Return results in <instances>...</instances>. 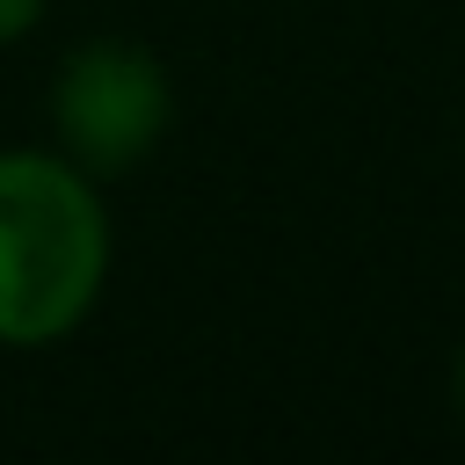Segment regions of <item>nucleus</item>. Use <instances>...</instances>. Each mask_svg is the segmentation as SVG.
Instances as JSON below:
<instances>
[{
  "instance_id": "obj_1",
  "label": "nucleus",
  "mask_w": 465,
  "mask_h": 465,
  "mask_svg": "<svg viewBox=\"0 0 465 465\" xmlns=\"http://www.w3.org/2000/svg\"><path fill=\"white\" fill-rule=\"evenodd\" d=\"M109 196L58 145H0V349H51L109 291Z\"/></svg>"
},
{
  "instance_id": "obj_2",
  "label": "nucleus",
  "mask_w": 465,
  "mask_h": 465,
  "mask_svg": "<svg viewBox=\"0 0 465 465\" xmlns=\"http://www.w3.org/2000/svg\"><path fill=\"white\" fill-rule=\"evenodd\" d=\"M174 131V80L138 36H87L51 73V145L94 182L131 174Z\"/></svg>"
},
{
  "instance_id": "obj_3",
  "label": "nucleus",
  "mask_w": 465,
  "mask_h": 465,
  "mask_svg": "<svg viewBox=\"0 0 465 465\" xmlns=\"http://www.w3.org/2000/svg\"><path fill=\"white\" fill-rule=\"evenodd\" d=\"M44 22V0H0V44H22Z\"/></svg>"
},
{
  "instance_id": "obj_4",
  "label": "nucleus",
  "mask_w": 465,
  "mask_h": 465,
  "mask_svg": "<svg viewBox=\"0 0 465 465\" xmlns=\"http://www.w3.org/2000/svg\"><path fill=\"white\" fill-rule=\"evenodd\" d=\"M450 407H458V421H465V349H458V363H450Z\"/></svg>"
}]
</instances>
